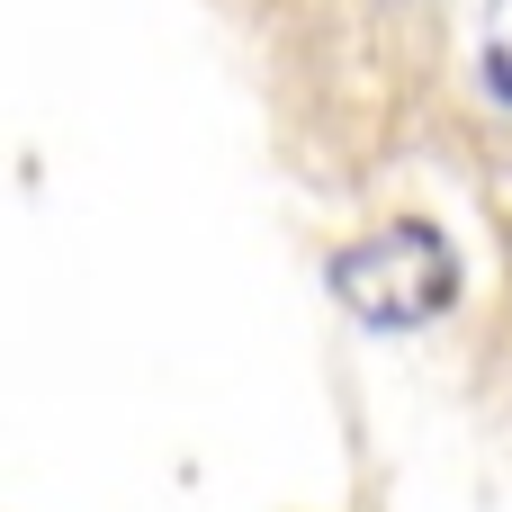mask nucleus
Wrapping results in <instances>:
<instances>
[{
  "mask_svg": "<svg viewBox=\"0 0 512 512\" xmlns=\"http://www.w3.org/2000/svg\"><path fill=\"white\" fill-rule=\"evenodd\" d=\"M324 279H333V297H342L360 324H378V333H423L432 315L459 306V252H450V234L423 225V216L369 225L360 243L333 252Z\"/></svg>",
  "mask_w": 512,
  "mask_h": 512,
  "instance_id": "1",
  "label": "nucleus"
},
{
  "mask_svg": "<svg viewBox=\"0 0 512 512\" xmlns=\"http://www.w3.org/2000/svg\"><path fill=\"white\" fill-rule=\"evenodd\" d=\"M486 81H495V90L512 99V45H495V63H486Z\"/></svg>",
  "mask_w": 512,
  "mask_h": 512,
  "instance_id": "2",
  "label": "nucleus"
}]
</instances>
